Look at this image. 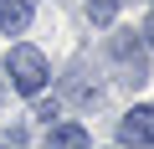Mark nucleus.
Instances as JSON below:
<instances>
[{"label":"nucleus","instance_id":"5","mask_svg":"<svg viewBox=\"0 0 154 149\" xmlns=\"http://www.w3.org/2000/svg\"><path fill=\"white\" fill-rule=\"evenodd\" d=\"M46 149H88V129L82 123H51L46 129Z\"/></svg>","mask_w":154,"mask_h":149},{"label":"nucleus","instance_id":"6","mask_svg":"<svg viewBox=\"0 0 154 149\" xmlns=\"http://www.w3.org/2000/svg\"><path fill=\"white\" fill-rule=\"evenodd\" d=\"M113 11H118L113 0H88V16H93V26H108V21H113Z\"/></svg>","mask_w":154,"mask_h":149},{"label":"nucleus","instance_id":"7","mask_svg":"<svg viewBox=\"0 0 154 149\" xmlns=\"http://www.w3.org/2000/svg\"><path fill=\"white\" fill-rule=\"evenodd\" d=\"M139 36H144V46H154V11H149V21H144V31H139Z\"/></svg>","mask_w":154,"mask_h":149},{"label":"nucleus","instance_id":"9","mask_svg":"<svg viewBox=\"0 0 154 149\" xmlns=\"http://www.w3.org/2000/svg\"><path fill=\"white\" fill-rule=\"evenodd\" d=\"M113 5H123V0H113Z\"/></svg>","mask_w":154,"mask_h":149},{"label":"nucleus","instance_id":"3","mask_svg":"<svg viewBox=\"0 0 154 149\" xmlns=\"http://www.w3.org/2000/svg\"><path fill=\"white\" fill-rule=\"evenodd\" d=\"M118 144H134V149H144V144H154V103H144V108H134L123 123H118Z\"/></svg>","mask_w":154,"mask_h":149},{"label":"nucleus","instance_id":"8","mask_svg":"<svg viewBox=\"0 0 154 149\" xmlns=\"http://www.w3.org/2000/svg\"><path fill=\"white\" fill-rule=\"evenodd\" d=\"M0 149H16V144H0Z\"/></svg>","mask_w":154,"mask_h":149},{"label":"nucleus","instance_id":"4","mask_svg":"<svg viewBox=\"0 0 154 149\" xmlns=\"http://www.w3.org/2000/svg\"><path fill=\"white\" fill-rule=\"evenodd\" d=\"M26 26H31V0H0V31L21 36Z\"/></svg>","mask_w":154,"mask_h":149},{"label":"nucleus","instance_id":"2","mask_svg":"<svg viewBox=\"0 0 154 149\" xmlns=\"http://www.w3.org/2000/svg\"><path fill=\"white\" fill-rule=\"evenodd\" d=\"M108 46H113V62L128 72V82L139 88V82H144V72H149V46H144V36H134V31H118Z\"/></svg>","mask_w":154,"mask_h":149},{"label":"nucleus","instance_id":"1","mask_svg":"<svg viewBox=\"0 0 154 149\" xmlns=\"http://www.w3.org/2000/svg\"><path fill=\"white\" fill-rule=\"evenodd\" d=\"M5 77H11V88H16L21 98H41V88L51 82V67H46V57H41L36 46H11Z\"/></svg>","mask_w":154,"mask_h":149}]
</instances>
